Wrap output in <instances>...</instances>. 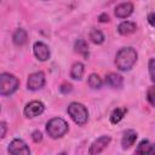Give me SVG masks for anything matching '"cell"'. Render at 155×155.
Returning a JSON list of instances; mask_svg holds the SVG:
<instances>
[{
    "instance_id": "6da1fadb",
    "label": "cell",
    "mask_w": 155,
    "mask_h": 155,
    "mask_svg": "<svg viewBox=\"0 0 155 155\" xmlns=\"http://www.w3.org/2000/svg\"><path fill=\"white\" fill-rule=\"evenodd\" d=\"M137 58H138V54L133 47L131 46L122 47L117 51L115 56V65L121 71H128L136 64Z\"/></svg>"
},
{
    "instance_id": "7a4b0ae2",
    "label": "cell",
    "mask_w": 155,
    "mask_h": 155,
    "mask_svg": "<svg viewBox=\"0 0 155 155\" xmlns=\"http://www.w3.org/2000/svg\"><path fill=\"white\" fill-rule=\"evenodd\" d=\"M68 131H69V125L62 117H53L48 120V122L46 124V133L53 139H58L63 137Z\"/></svg>"
},
{
    "instance_id": "3957f363",
    "label": "cell",
    "mask_w": 155,
    "mask_h": 155,
    "mask_svg": "<svg viewBox=\"0 0 155 155\" xmlns=\"http://www.w3.org/2000/svg\"><path fill=\"white\" fill-rule=\"evenodd\" d=\"M67 113L71 117V120L79 126H84L88 121V111L86 107L81 103L71 102L67 108Z\"/></svg>"
},
{
    "instance_id": "277c9868",
    "label": "cell",
    "mask_w": 155,
    "mask_h": 155,
    "mask_svg": "<svg viewBox=\"0 0 155 155\" xmlns=\"http://www.w3.org/2000/svg\"><path fill=\"white\" fill-rule=\"evenodd\" d=\"M19 87V80L13 74H0V96H11Z\"/></svg>"
},
{
    "instance_id": "5b68a950",
    "label": "cell",
    "mask_w": 155,
    "mask_h": 155,
    "mask_svg": "<svg viewBox=\"0 0 155 155\" xmlns=\"http://www.w3.org/2000/svg\"><path fill=\"white\" fill-rule=\"evenodd\" d=\"M45 82H46L45 74L42 71H35V73H31L28 76L27 87L30 91H38V90H40L45 86Z\"/></svg>"
},
{
    "instance_id": "8992f818",
    "label": "cell",
    "mask_w": 155,
    "mask_h": 155,
    "mask_svg": "<svg viewBox=\"0 0 155 155\" xmlns=\"http://www.w3.org/2000/svg\"><path fill=\"white\" fill-rule=\"evenodd\" d=\"M7 151H8L10 154H13V155H19V154L29 155V154H30V149H29V147L27 145V143H25L23 139H19V138L13 139V140L8 144Z\"/></svg>"
},
{
    "instance_id": "52a82bcc",
    "label": "cell",
    "mask_w": 155,
    "mask_h": 155,
    "mask_svg": "<svg viewBox=\"0 0 155 155\" xmlns=\"http://www.w3.org/2000/svg\"><path fill=\"white\" fill-rule=\"evenodd\" d=\"M23 111L27 117H35L45 111V104L40 101H31L24 107Z\"/></svg>"
},
{
    "instance_id": "ba28073f",
    "label": "cell",
    "mask_w": 155,
    "mask_h": 155,
    "mask_svg": "<svg viewBox=\"0 0 155 155\" xmlns=\"http://www.w3.org/2000/svg\"><path fill=\"white\" fill-rule=\"evenodd\" d=\"M33 52H34V56L41 62L48 61V58L51 56V51H50L48 46L42 41H36L33 45Z\"/></svg>"
},
{
    "instance_id": "9c48e42d",
    "label": "cell",
    "mask_w": 155,
    "mask_h": 155,
    "mask_svg": "<svg viewBox=\"0 0 155 155\" xmlns=\"http://www.w3.org/2000/svg\"><path fill=\"white\" fill-rule=\"evenodd\" d=\"M110 140H111L110 136H101L99 138H97L96 140L92 142V144L90 145V149H88V154L93 155V154L102 153L109 145Z\"/></svg>"
},
{
    "instance_id": "30bf717a",
    "label": "cell",
    "mask_w": 155,
    "mask_h": 155,
    "mask_svg": "<svg viewBox=\"0 0 155 155\" xmlns=\"http://www.w3.org/2000/svg\"><path fill=\"white\" fill-rule=\"evenodd\" d=\"M133 13V4L132 2H122L115 7V16L117 18H127Z\"/></svg>"
},
{
    "instance_id": "8fae6325",
    "label": "cell",
    "mask_w": 155,
    "mask_h": 155,
    "mask_svg": "<svg viewBox=\"0 0 155 155\" xmlns=\"http://www.w3.org/2000/svg\"><path fill=\"white\" fill-rule=\"evenodd\" d=\"M138 134L134 130H127L124 132V136H122V139H121V145H122V149H128L131 148L136 139H137Z\"/></svg>"
},
{
    "instance_id": "7c38bea8",
    "label": "cell",
    "mask_w": 155,
    "mask_h": 155,
    "mask_svg": "<svg viewBox=\"0 0 155 155\" xmlns=\"http://www.w3.org/2000/svg\"><path fill=\"white\" fill-rule=\"evenodd\" d=\"M105 84L113 88H121L124 85V79L121 75H119L116 73H109L105 76Z\"/></svg>"
},
{
    "instance_id": "4fadbf2b",
    "label": "cell",
    "mask_w": 155,
    "mask_h": 155,
    "mask_svg": "<svg viewBox=\"0 0 155 155\" xmlns=\"http://www.w3.org/2000/svg\"><path fill=\"white\" fill-rule=\"evenodd\" d=\"M136 30H137V25L131 21H124L117 25V33L120 35H128L134 33Z\"/></svg>"
},
{
    "instance_id": "5bb4252c",
    "label": "cell",
    "mask_w": 155,
    "mask_h": 155,
    "mask_svg": "<svg viewBox=\"0 0 155 155\" xmlns=\"http://www.w3.org/2000/svg\"><path fill=\"white\" fill-rule=\"evenodd\" d=\"M12 40L16 46H23L28 41V34L23 28H18L15 30V33L12 35Z\"/></svg>"
},
{
    "instance_id": "9a60e30c",
    "label": "cell",
    "mask_w": 155,
    "mask_h": 155,
    "mask_svg": "<svg viewBox=\"0 0 155 155\" xmlns=\"http://www.w3.org/2000/svg\"><path fill=\"white\" fill-rule=\"evenodd\" d=\"M85 73V65L81 62H76L71 65L70 69V78L74 80H81Z\"/></svg>"
},
{
    "instance_id": "2e32d148",
    "label": "cell",
    "mask_w": 155,
    "mask_h": 155,
    "mask_svg": "<svg viewBox=\"0 0 155 155\" xmlns=\"http://www.w3.org/2000/svg\"><path fill=\"white\" fill-rule=\"evenodd\" d=\"M154 150H155V149H154L153 143H150V142L147 140V139L142 140V142L137 145V148H136V153H137V154H153Z\"/></svg>"
},
{
    "instance_id": "e0dca14e",
    "label": "cell",
    "mask_w": 155,
    "mask_h": 155,
    "mask_svg": "<svg viewBox=\"0 0 155 155\" xmlns=\"http://www.w3.org/2000/svg\"><path fill=\"white\" fill-rule=\"evenodd\" d=\"M74 48L78 53H80L81 56H84L85 58L88 57V45L86 42V40L84 39H78L74 44Z\"/></svg>"
},
{
    "instance_id": "ac0fdd59",
    "label": "cell",
    "mask_w": 155,
    "mask_h": 155,
    "mask_svg": "<svg viewBox=\"0 0 155 155\" xmlns=\"http://www.w3.org/2000/svg\"><path fill=\"white\" fill-rule=\"evenodd\" d=\"M126 113H127V109L126 108H116V109H114L113 111H111V114H110V122L111 124H119L122 119H124V116L126 115Z\"/></svg>"
},
{
    "instance_id": "d6986e66",
    "label": "cell",
    "mask_w": 155,
    "mask_h": 155,
    "mask_svg": "<svg viewBox=\"0 0 155 155\" xmlns=\"http://www.w3.org/2000/svg\"><path fill=\"white\" fill-rule=\"evenodd\" d=\"M88 38H90V40H91L93 44H96V45H101V44H103L104 40H105L104 34H103L101 30H98V29H92V30L90 31Z\"/></svg>"
},
{
    "instance_id": "ffe728a7",
    "label": "cell",
    "mask_w": 155,
    "mask_h": 155,
    "mask_svg": "<svg viewBox=\"0 0 155 155\" xmlns=\"http://www.w3.org/2000/svg\"><path fill=\"white\" fill-rule=\"evenodd\" d=\"M87 84H88V86H90L91 88H94V90H96V88H101V87H102L103 81H102V79H101V76H99L98 74L92 73V74H90V76H88Z\"/></svg>"
},
{
    "instance_id": "44dd1931",
    "label": "cell",
    "mask_w": 155,
    "mask_h": 155,
    "mask_svg": "<svg viewBox=\"0 0 155 155\" xmlns=\"http://www.w3.org/2000/svg\"><path fill=\"white\" fill-rule=\"evenodd\" d=\"M154 94H155V87H154V86H150V87H149V90L147 91V99H148V102L150 103V105H151V107H154V105H155Z\"/></svg>"
},
{
    "instance_id": "7402d4cb",
    "label": "cell",
    "mask_w": 155,
    "mask_h": 155,
    "mask_svg": "<svg viewBox=\"0 0 155 155\" xmlns=\"http://www.w3.org/2000/svg\"><path fill=\"white\" fill-rule=\"evenodd\" d=\"M31 139H33V142H35V143L41 142V140H42V133H41V131H39V130L33 131V132H31Z\"/></svg>"
},
{
    "instance_id": "603a6c76",
    "label": "cell",
    "mask_w": 155,
    "mask_h": 155,
    "mask_svg": "<svg viewBox=\"0 0 155 155\" xmlns=\"http://www.w3.org/2000/svg\"><path fill=\"white\" fill-rule=\"evenodd\" d=\"M154 58L149 59V74H150V80L154 82L155 81V74H154Z\"/></svg>"
},
{
    "instance_id": "cb8c5ba5",
    "label": "cell",
    "mask_w": 155,
    "mask_h": 155,
    "mask_svg": "<svg viewBox=\"0 0 155 155\" xmlns=\"http://www.w3.org/2000/svg\"><path fill=\"white\" fill-rule=\"evenodd\" d=\"M6 132H7V124L5 121H1L0 122V139H2L6 136Z\"/></svg>"
},
{
    "instance_id": "d4e9b609",
    "label": "cell",
    "mask_w": 155,
    "mask_h": 155,
    "mask_svg": "<svg viewBox=\"0 0 155 155\" xmlns=\"http://www.w3.org/2000/svg\"><path fill=\"white\" fill-rule=\"evenodd\" d=\"M71 90H73V87H71V85H70V84H63V85L59 87V91H61L62 93H64V94L69 93Z\"/></svg>"
},
{
    "instance_id": "484cf974",
    "label": "cell",
    "mask_w": 155,
    "mask_h": 155,
    "mask_svg": "<svg viewBox=\"0 0 155 155\" xmlns=\"http://www.w3.org/2000/svg\"><path fill=\"white\" fill-rule=\"evenodd\" d=\"M109 21V16L107 15V13H102L101 16H99V22H108Z\"/></svg>"
},
{
    "instance_id": "4316f807",
    "label": "cell",
    "mask_w": 155,
    "mask_h": 155,
    "mask_svg": "<svg viewBox=\"0 0 155 155\" xmlns=\"http://www.w3.org/2000/svg\"><path fill=\"white\" fill-rule=\"evenodd\" d=\"M148 22H149V24L151 27H154V12H150L148 15Z\"/></svg>"
},
{
    "instance_id": "83f0119b",
    "label": "cell",
    "mask_w": 155,
    "mask_h": 155,
    "mask_svg": "<svg viewBox=\"0 0 155 155\" xmlns=\"http://www.w3.org/2000/svg\"><path fill=\"white\" fill-rule=\"evenodd\" d=\"M0 111H1V107H0Z\"/></svg>"
},
{
    "instance_id": "f1b7e54d",
    "label": "cell",
    "mask_w": 155,
    "mask_h": 155,
    "mask_svg": "<svg viewBox=\"0 0 155 155\" xmlns=\"http://www.w3.org/2000/svg\"><path fill=\"white\" fill-rule=\"evenodd\" d=\"M44 1H46V0H44Z\"/></svg>"
},
{
    "instance_id": "f546056e",
    "label": "cell",
    "mask_w": 155,
    "mask_h": 155,
    "mask_svg": "<svg viewBox=\"0 0 155 155\" xmlns=\"http://www.w3.org/2000/svg\"><path fill=\"white\" fill-rule=\"evenodd\" d=\"M0 1H1V0H0Z\"/></svg>"
}]
</instances>
